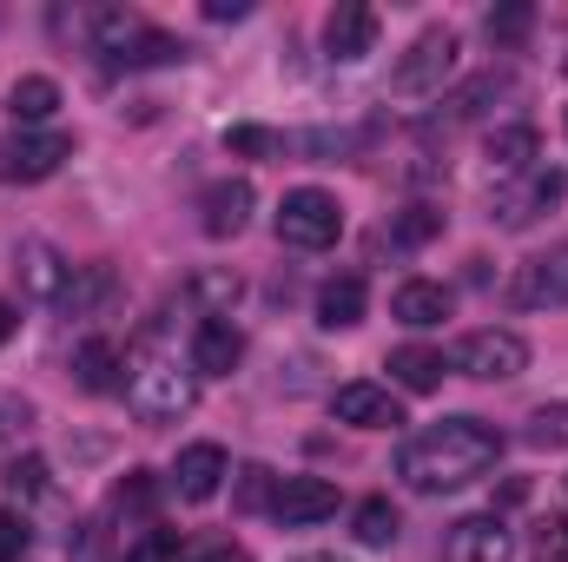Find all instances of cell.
<instances>
[{"label": "cell", "mask_w": 568, "mask_h": 562, "mask_svg": "<svg viewBox=\"0 0 568 562\" xmlns=\"http://www.w3.org/2000/svg\"><path fill=\"white\" fill-rule=\"evenodd\" d=\"M503 443L509 436L489 418H443V423H429V430H417L397 450V476L417 496H443V490H463V483L489 476L496 456H503Z\"/></svg>", "instance_id": "obj_1"}, {"label": "cell", "mask_w": 568, "mask_h": 562, "mask_svg": "<svg viewBox=\"0 0 568 562\" xmlns=\"http://www.w3.org/2000/svg\"><path fill=\"white\" fill-rule=\"evenodd\" d=\"M93 53H106L113 67H172V60H185V40L126 7H106V13H93Z\"/></svg>", "instance_id": "obj_2"}, {"label": "cell", "mask_w": 568, "mask_h": 562, "mask_svg": "<svg viewBox=\"0 0 568 562\" xmlns=\"http://www.w3.org/2000/svg\"><path fill=\"white\" fill-rule=\"evenodd\" d=\"M126 404L140 423H179L199 404V371H179L172 358H133L126 364Z\"/></svg>", "instance_id": "obj_3"}, {"label": "cell", "mask_w": 568, "mask_h": 562, "mask_svg": "<svg viewBox=\"0 0 568 562\" xmlns=\"http://www.w3.org/2000/svg\"><path fill=\"white\" fill-rule=\"evenodd\" d=\"M449 73H456V33H449V27H429V33L410 40V53L397 60L390 93H397V100H443Z\"/></svg>", "instance_id": "obj_4"}, {"label": "cell", "mask_w": 568, "mask_h": 562, "mask_svg": "<svg viewBox=\"0 0 568 562\" xmlns=\"http://www.w3.org/2000/svg\"><path fill=\"white\" fill-rule=\"evenodd\" d=\"M337 232H344V212H337V199H331L324 185H297V192H284V205H278V239L284 245H297V252H324V245H337Z\"/></svg>", "instance_id": "obj_5"}, {"label": "cell", "mask_w": 568, "mask_h": 562, "mask_svg": "<svg viewBox=\"0 0 568 562\" xmlns=\"http://www.w3.org/2000/svg\"><path fill=\"white\" fill-rule=\"evenodd\" d=\"M73 159V140L40 127V133H7L0 140V185H40Z\"/></svg>", "instance_id": "obj_6"}, {"label": "cell", "mask_w": 568, "mask_h": 562, "mask_svg": "<svg viewBox=\"0 0 568 562\" xmlns=\"http://www.w3.org/2000/svg\"><path fill=\"white\" fill-rule=\"evenodd\" d=\"M456 371L463 378H476V384H503V378H523L529 371V344L516 338V331H469L463 344H456Z\"/></svg>", "instance_id": "obj_7"}, {"label": "cell", "mask_w": 568, "mask_h": 562, "mask_svg": "<svg viewBox=\"0 0 568 562\" xmlns=\"http://www.w3.org/2000/svg\"><path fill=\"white\" fill-rule=\"evenodd\" d=\"M556 199H562V179H556L549 165H536V172H523V179H503V185H496L489 219H496V225H509V232H523V225H536L542 212H556Z\"/></svg>", "instance_id": "obj_8"}, {"label": "cell", "mask_w": 568, "mask_h": 562, "mask_svg": "<svg viewBox=\"0 0 568 562\" xmlns=\"http://www.w3.org/2000/svg\"><path fill=\"white\" fill-rule=\"evenodd\" d=\"M509 304L516 311H562L568 304V245H549V252L523 259L516 279H509Z\"/></svg>", "instance_id": "obj_9"}, {"label": "cell", "mask_w": 568, "mask_h": 562, "mask_svg": "<svg viewBox=\"0 0 568 562\" xmlns=\"http://www.w3.org/2000/svg\"><path fill=\"white\" fill-rule=\"evenodd\" d=\"M272 516H278L284 530H304V523L337 516V483H331V476H278Z\"/></svg>", "instance_id": "obj_10"}, {"label": "cell", "mask_w": 568, "mask_h": 562, "mask_svg": "<svg viewBox=\"0 0 568 562\" xmlns=\"http://www.w3.org/2000/svg\"><path fill=\"white\" fill-rule=\"evenodd\" d=\"M377 47V7H364V0H337L331 7V20H324V53L331 60H364Z\"/></svg>", "instance_id": "obj_11"}, {"label": "cell", "mask_w": 568, "mask_h": 562, "mask_svg": "<svg viewBox=\"0 0 568 562\" xmlns=\"http://www.w3.org/2000/svg\"><path fill=\"white\" fill-rule=\"evenodd\" d=\"M225 476H232V456H225L219 443H185L179 463H172V490H179L185 503H212Z\"/></svg>", "instance_id": "obj_12"}, {"label": "cell", "mask_w": 568, "mask_h": 562, "mask_svg": "<svg viewBox=\"0 0 568 562\" xmlns=\"http://www.w3.org/2000/svg\"><path fill=\"white\" fill-rule=\"evenodd\" d=\"M331 418L357 423V430H397L404 411H397V398H390L384 384H337V391H331Z\"/></svg>", "instance_id": "obj_13"}, {"label": "cell", "mask_w": 568, "mask_h": 562, "mask_svg": "<svg viewBox=\"0 0 568 562\" xmlns=\"http://www.w3.org/2000/svg\"><path fill=\"white\" fill-rule=\"evenodd\" d=\"M239 358H245V331L232 318H205L199 338H192V371L199 378H232Z\"/></svg>", "instance_id": "obj_14"}, {"label": "cell", "mask_w": 568, "mask_h": 562, "mask_svg": "<svg viewBox=\"0 0 568 562\" xmlns=\"http://www.w3.org/2000/svg\"><path fill=\"white\" fill-rule=\"evenodd\" d=\"M516 536L503 530V516H463L449 530V562H509Z\"/></svg>", "instance_id": "obj_15"}, {"label": "cell", "mask_w": 568, "mask_h": 562, "mask_svg": "<svg viewBox=\"0 0 568 562\" xmlns=\"http://www.w3.org/2000/svg\"><path fill=\"white\" fill-rule=\"evenodd\" d=\"M483 159H489L496 179H523V172H536V159H542V133H536V127H496V133L483 140Z\"/></svg>", "instance_id": "obj_16"}, {"label": "cell", "mask_w": 568, "mask_h": 562, "mask_svg": "<svg viewBox=\"0 0 568 562\" xmlns=\"http://www.w3.org/2000/svg\"><path fill=\"white\" fill-rule=\"evenodd\" d=\"M199 212H205V232L212 239H239L245 219H252V185L245 179H219V185H205Z\"/></svg>", "instance_id": "obj_17"}, {"label": "cell", "mask_w": 568, "mask_h": 562, "mask_svg": "<svg viewBox=\"0 0 568 562\" xmlns=\"http://www.w3.org/2000/svg\"><path fill=\"white\" fill-rule=\"evenodd\" d=\"M20 284H27L40 304H60V298H67V284H73V265H67L53 245L27 239V245H20Z\"/></svg>", "instance_id": "obj_18"}, {"label": "cell", "mask_w": 568, "mask_h": 562, "mask_svg": "<svg viewBox=\"0 0 568 562\" xmlns=\"http://www.w3.org/2000/svg\"><path fill=\"white\" fill-rule=\"evenodd\" d=\"M7 113H13L20 133H40V127L60 113V87H53L47 73H27V80H13V93H7Z\"/></svg>", "instance_id": "obj_19"}, {"label": "cell", "mask_w": 568, "mask_h": 562, "mask_svg": "<svg viewBox=\"0 0 568 562\" xmlns=\"http://www.w3.org/2000/svg\"><path fill=\"white\" fill-rule=\"evenodd\" d=\"M390 318H404V324H417V331L443 324V318H449V284H436V279L397 284V298H390Z\"/></svg>", "instance_id": "obj_20"}, {"label": "cell", "mask_w": 568, "mask_h": 562, "mask_svg": "<svg viewBox=\"0 0 568 562\" xmlns=\"http://www.w3.org/2000/svg\"><path fill=\"white\" fill-rule=\"evenodd\" d=\"M443 371H449V358L443 351H429V344H397L390 351V378H397V391H436L443 384Z\"/></svg>", "instance_id": "obj_21"}, {"label": "cell", "mask_w": 568, "mask_h": 562, "mask_svg": "<svg viewBox=\"0 0 568 562\" xmlns=\"http://www.w3.org/2000/svg\"><path fill=\"white\" fill-rule=\"evenodd\" d=\"M317 324H324V331L364 324V279H357V272H344V279H331L317 291Z\"/></svg>", "instance_id": "obj_22"}, {"label": "cell", "mask_w": 568, "mask_h": 562, "mask_svg": "<svg viewBox=\"0 0 568 562\" xmlns=\"http://www.w3.org/2000/svg\"><path fill=\"white\" fill-rule=\"evenodd\" d=\"M120 371H126V358H120V344H106V338H87V344L73 351V378H80V391H113Z\"/></svg>", "instance_id": "obj_23"}, {"label": "cell", "mask_w": 568, "mask_h": 562, "mask_svg": "<svg viewBox=\"0 0 568 562\" xmlns=\"http://www.w3.org/2000/svg\"><path fill=\"white\" fill-rule=\"evenodd\" d=\"M397 536H404V516H397L384 496H364V503H357V543H364V550H390Z\"/></svg>", "instance_id": "obj_24"}, {"label": "cell", "mask_w": 568, "mask_h": 562, "mask_svg": "<svg viewBox=\"0 0 568 562\" xmlns=\"http://www.w3.org/2000/svg\"><path fill=\"white\" fill-rule=\"evenodd\" d=\"M297 145L304 159H317V165H331V159H344V152H357V145H371V127H344V133H331V127H317V133H297Z\"/></svg>", "instance_id": "obj_25"}, {"label": "cell", "mask_w": 568, "mask_h": 562, "mask_svg": "<svg viewBox=\"0 0 568 562\" xmlns=\"http://www.w3.org/2000/svg\"><path fill=\"white\" fill-rule=\"evenodd\" d=\"M436 232H443V212H436V205H404V212L390 219V245H404V252L429 245Z\"/></svg>", "instance_id": "obj_26"}, {"label": "cell", "mask_w": 568, "mask_h": 562, "mask_svg": "<svg viewBox=\"0 0 568 562\" xmlns=\"http://www.w3.org/2000/svg\"><path fill=\"white\" fill-rule=\"evenodd\" d=\"M496 93H509V80H503V73H483V80L456 87V93H449V120H476V113H483Z\"/></svg>", "instance_id": "obj_27"}, {"label": "cell", "mask_w": 568, "mask_h": 562, "mask_svg": "<svg viewBox=\"0 0 568 562\" xmlns=\"http://www.w3.org/2000/svg\"><path fill=\"white\" fill-rule=\"evenodd\" d=\"M529 27H536V7H523V0L489 13V40H496V47H523V40H529Z\"/></svg>", "instance_id": "obj_28"}, {"label": "cell", "mask_w": 568, "mask_h": 562, "mask_svg": "<svg viewBox=\"0 0 568 562\" xmlns=\"http://www.w3.org/2000/svg\"><path fill=\"white\" fill-rule=\"evenodd\" d=\"M523 436H529L536 450H568V404H542Z\"/></svg>", "instance_id": "obj_29"}, {"label": "cell", "mask_w": 568, "mask_h": 562, "mask_svg": "<svg viewBox=\"0 0 568 562\" xmlns=\"http://www.w3.org/2000/svg\"><path fill=\"white\" fill-rule=\"evenodd\" d=\"M272 496H278V476L265 470V463H252V470H239V510H272Z\"/></svg>", "instance_id": "obj_30"}, {"label": "cell", "mask_w": 568, "mask_h": 562, "mask_svg": "<svg viewBox=\"0 0 568 562\" xmlns=\"http://www.w3.org/2000/svg\"><path fill=\"white\" fill-rule=\"evenodd\" d=\"M172 556H179V530H159V523L140 530V543L126 550V562H172Z\"/></svg>", "instance_id": "obj_31"}, {"label": "cell", "mask_w": 568, "mask_h": 562, "mask_svg": "<svg viewBox=\"0 0 568 562\" xmlns=\"http://www.w3.org/2000/svg\"><path fill=\"white\" fill-rule=\"evenodd\" d=\"M7 490H13V496H40V490H47V463H40V456H13V463H7Z\"/></svg>", "instance_id": "obj_32"}, {"label": "cell", "mask_w": 568, "mask_h": 562, "mask_svg": "<svg viewBox=\"0 0 568 562\" xmlns=\"http://www.w3.org/2000/svg\"><path fill=\"white\" fill-rule=\"evenodd\" d=\"M152 496H159V483H152V470H133L120 490H113V510L126 516V510H152Z\"/></svg>", "instance_id": "obj_33"}, {"label": "cell", "mask_w": 568, "mask_h": 562, "mask_svg": "<svg viewBox=\"0 0 568 562\" xmlns=\"http://www.w3.org/2000/svg\"><path fill=\"white\" fill-rule=\"evenodd\" d=\"M225 145H232V152H284V140L278 133H265V127H232Z\"/></svg>", "instance_id": "obj_34"}, {"label": "cell", "mask_w": 568, "mask_h": 562, "mask_svg": "<svg viewBox=\"0 0 568 562\" xmlns=\"http://www.w3.org/2000/svg\"><path fill=\"white\" fill-rule=\"evenodd\" d=\"M536 550H542V562H568V516H549L536 530Z\"/></svg>", "instance_id": "obj_35"}, {"label": "cell", "mask_w": 568, "mask_h": 562, "mask_svg": "<svg viewBox=\"0 0 568 562\" xmlns=\"http://www.w3.org/2000/svg\"><path fill=\"white\" fill-rule=\"evenodd\" d=\"M27 556V523L13 510H0V562H20Z\"/></svg>", "instance_id": "obj_36"}, {"label": "cell", "mask_w": 568, "mask_h": 562, "mask_svg": "<svg viewBox=\"0 0 568 562\" xmlns=\"http://www.w3.org/2000/svg\"><path fill=\"white\" fill-rule=\"evenodd\" d=\"M252 7L245 0H205V20H245Z\"/></svg>", "instance_id": "obj_37"}, {"label": "cell", "mask_w": 568, "mask_h": 562, "mask_svg": "<svg viewBox=\"0 0 568 562\" xmlns=\"http://www.w3.org/2000/svg\"><path fill=\"white\" fill-rule=\"evenodd\" d=\"M192 562H252V556H245L239 543H212V550H199Z\"/></svg>", "instance_id": "obj_38"}, {"label": "cell", "mask_w": 568, "mask_h": 562, "mask_svg": "<svg viewBox=\"0 0 568 562\" xmlns=\"http://www.w3.org/2000/svg\"><path fill=\"white\" fill-rule=\"evenodd\" d=\"M13 324H20V318H13V304H7V298H0V344H7V338H13Z\"/></svg>", "instance_id": "obj_39"}, {"label": "cell", "mask_w": 568, "mask_h": 562, "mask_svg": "<svg viewBox=\"0 0 568 562\" xmlns=\"http://www.w3.org/2000/svg\"><path fill=\"white\" fill-rule=\"evenodd\" d=\"M297 562H344V556H297Z\"/></svg>", "instance_id": "obj_40"}, {"label": "cell", "mask_w": 568, "mask_h": 562, "mask_svg": "<svg viewBox=\"0 0 568 562\" xmlns=\"http://www.w3.org/2000/svg\"><path fill=\"white\" fill-rule=\"evenodd\" d=\"M562 73H568V60H562Z\"/></svg>", "instance_id": "obj_41"}]
</instances>
